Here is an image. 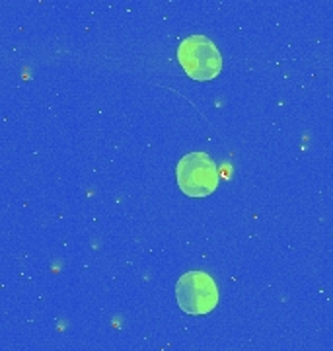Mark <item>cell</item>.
Here are the masks:
<instances>
[{
    "instance_id": "cell-3",
    "label": "cell",
    "mask_w": 333,
    "mask_h": 351,
    "mask_svg": "<svg viewBox=\"0 0 333 351\" xmlns=\"http://www.w3.org/2000/svg\"><path fill=\"white\" fill-rule=\"evenodd\" d=\"M175 299L185 314L203 316L217 308L219 287L207 271H187L177 279Z\"/></svg>"
},
{
    "instance_id": "cell-2",
    "label": "cell",
    "mask_w": 333,
    "mask_h": 351,
    "mask_svg": "<svg viewBox=\"0 0 333 351\" xmlns=\"http://www.w3.org/2000/svg\"><path fill=\"white\" fill-rule=\"evenodd\" d=\"M177 186L189 197H207L219 188V170L207 152H189L175 166Z\"/></svg>"
},
{
    "instance_id": "cell-1",
    "label": "cell",
    "mask_w": 333,
    "mask_h": 351,
    "mask_svg": "<svg viewBox=\"0 0 333 351\" xmlns=\"http://www.w3.org/2000/svg\"><path fill=\"white\" fill-rule=\"evenodd\" d=\"M177 63L185 75L197 82H207L221 75V51L207 36H189L177 47Z\"/></svg>"
}]
</instances>
